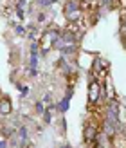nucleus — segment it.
<instances>
[{"label": "nucleus", "instance_id": "4", "mask_svg": "<svg viewBox=\"0 0 126 148\" xmlns=\"http://www.w3.org/2000/svg\"><path fill=\"white\" fill-rule=\"evenodd\" d=\"M112 139V148H126V132H115V134L110 137Z\"/></svg>", "mask_w": 126, "mask_h": 148}, {"label": "nucleus", "instance_id": "6", "mask_svg": "<svg viewBox=\"0 0 126 148\" xmlns=\"http://www.w3.org/2000/svg\"><path fill=\"white\" fill-rule=\"evenodd\" d=\"M45 103H43V101H36L34 103V112L36 114H38V116H43V112H45Z\"/></svg>", "mask_w": 126, "mask_h": 148}, {"label": "nucleus", "instance_id": "5", "mask_svg": "<svg viewBox=\"0 0 126 148\" xmlns=\"http://www.w3.org/2000/svg\"><path fill=\"white\" fill-rule=\"evenodd\" d=\"M69 101H70V98L69 96H63V98L60 99V103H58V110H60V112H67V108H69Z\"/></svg>", "mask_w": 126, "mask_h": 148}, {"label": "nucleus", "instance_id": "2", "mask_svg": "<svg viewBox=\"0 0 126 148\" xmlns=\"http://www.w3.org/2000/svg\"><path fill=\"white\" fill-rule=\"evenodd\" d=\"M101 81L90 76V81H88V103L90 107H99L101 105Z\"/></svg>", "mask_w": 126, "mask_h": 148}, {"label": "nucleus", "instance_id": "1", "mask_svg": "<svg viewBox=\"0 0 126 148\" xmlns=\"http://www.w3.org/2000/svg\"><path fill=\"white\" fill-rule=\"evenodd\" d=\"M99 134H101V123L99 121L90 119V121L85 123V128H83V141H85V145H88V146L94 148V145H95V141H97Z\"/></svg>", "mask_w": 126, "mask_h": 148}, {"label": "nucleus", "instance_id": "7", "mask_svg": "<svg viewBox=\"0 0 126 148\" xmlns=\"http://www.w3.org/2000/svg\"><path fill=\"white\" fill-rule=\"evenodd\" d=\"M14 33H16V34H25V27L16 25V27H14Z\"/></svg>", "mask_w": 126, "mask_h": 148}, {"label": "nucleus", "instance_id": "8", "mask_svg": "<svg viewBox=\"0 0 126 148\" xmlns=\"http://www.w3.org/2000/svg\"><path fill=\"white\" fill-rule=\"evenodd\" d=\"M60 148H72V146H69V145H61Z\"/></svg>", "mask_w": 126, "mask_h": 148}, {"label": "nucleus", "instance_id": "3", "mask_svg": "<svg viewBox=\"0 0 126 148\" xmlns=\"http://www.w3.org/2000/svg\"><path fill=\"white\" fill-rule=\"evenodd\" d=\"M13 114V105H11V99L7 96L0 94V117H5V116H11Z\"/></svg>", "mask_w": 126, "mask_h": 148}]
</instances>
